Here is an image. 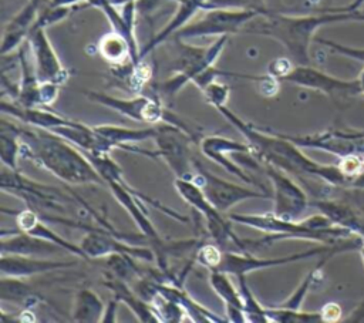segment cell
Instances as JSON below:
<instances>
[{
    "instance_id": "1",
    "label": "cell",
    "mask_w": 364,
    "mask_h": 323,
    "mask_svg": "<svg viewBox=\"0 0 364 323\" xmlns=\"http://www.w3.org/2000/svg\"><path fill=\"white\" fill-rule=\"evenodd\" d=\"M247 141L252 155L262 164L273 165L287 174L297 176L310 175L321 178L330 184H346L350 181L338 166L321 165L309 157H306L293 141L283 134H267L250 122L239 118L228 105L216 108Z\"/></svg>"
},
{
    "instance_id": "2",
    "label": "cell",
    "mask_w": 364,
    "mask_h": 323,
    "mask_svg": "<svg viewBox=\"0 0 364 323\" xmlns=\"http://www.w3.org/2000/svg\"><path fill=\"white\" fill-rule=\"evenodd\" d=\"M16 131L21 141V157L33 159L60 181L70 185H105L90 158L70 141L41 128L16 125Z\"/></svg>"
},
{
    "instance_id": "3",
    "label": "cell",
    "mask_w": 364,
    "mask_h": 323,
    "mask_svg": "<svg viewBox=\"0 0 364 323\" xmlns=\"http://www.w3.org/2000/svg\"><path fill=\"white\" fill-rule=\"evenodd\" d=\"M355 11H346L341 9H330L320 14L309 16H287L273 11H266L250 20L242 33L259 34L279 41L291 58L301 65H309V48L314 33L326 24L355 20Z\"/></svg>"
},
{
    "instance_id": "4",
    "label": "cell",
    "mask_w": 364,
    "mask_h": 323,
    "mask_svg": "<svg viewBox=\"0 0 364 323\" xmlns=\"http://www.w3.org/2000/svg\"><path fill=\"white\" fill-rule=\"evenodd\" d=\"M85 155L90 158V161L98 171V174L105 181V185L109 188L112 196L121 203V206L128 212V215L136 223V226L139 228L142 235L149 240V248L154 250L155 260L158 262L159 268L166 270V255L171 253L172 243H166L161 238V235L158 233L154 223L151 222V219L145 211V206L142 205L141 201L152 203L161 212H164L168 216H172L181 222H186L188 218L161 205L159 202L154 201L152 198L145 196L142 192H138L136 189L129 186L122 175L121 168L109 157V154H85Z\"/></svg>"
},
{
    "instance_id": "5",
    "label": "cell",
    "mask_w": 364,
    "mask_h": 323,
    "mask_svg": "<svg viewBox=\"0 0 364 323\" xmlns=\"http://www.w3.org/2000/svg\"><path fill=\"white\" fill-rule=\"evenodd\" d=\"M232 222L242 223L259 231L269 233L266 238L252 242L245 240L246 249L250 245H272L279 239H316V240H331L338 236L348 235V231L334 223L324 215H316L304 221H287L270 213H230Z\"/></svg>"
},
{
    "instance_id": "6",
    "label": "cell",
    "mask_w": 364,
    "mask_h": 323,
    "mask_svg": "<svg viewBox=\"0 0 364 323\" xmlns=\"http://www.w3.org/2000/svg\"><path fill=\"white\" fill-rule=\"evenodd\" d=\"M179 43V54L173 64V75L165 80L159 87L161 91L166 95H175L182 90L188 83H193L196 77L205 73L208 68L220 57L226 43L228 36L216 37V40L208 47H196L183 44V40L173 38Z\"/></svg>"
},
{
    "instance_id": "7",
    "label": "cell",
    "mask_w": 364,
    "mask_h": 323,
    "mask_svg": "<svg viewBox=\"0 0 364 323\" xmlns=\"http://www.w3.org/2000/svg\"><path fill=\"white\" fill-rule=\"evenodd\" d=\"M175 189L179 194V196L192 206L196 212H199L206 223V231L210 235V238L216 242V245L226 246V245H235L240 252H246L243 239L236 236V233L232 231L230 226V218L225 216L223 212H220L203 194L202 188L193 182L192 179H175Z\"/></svg>"
},
{
    "instance_id": "8",
    "label": "cell",
    "mask_w": 364,
    "mask_h": 323,
    "mask_svg": "<svg viewBox=\"0 0 364 323\" xmlns=\"http://www.w3.org/2000/svg\"><path fill=\"white\" fill-rule=\"evenodd\" d=\"M203 16L189 21L179 28L172 38L191 40L200 37H222L240 33L245 26L260 13L252 10H233V9H210L203 10Z\"/></svg>"
},
{
    "instance_id": "9",
    "label": "cell",
    "mask_w": 364,
    "mask_h": 323,
    "mask_svg": "<svg viewBox=\"0 0 364 323\" xmlns=\"http://www.w3.org/2000/svg\"><path fill=\"white\" fill-rule=\"evenodd\" d=\"M192 181L202 188L206 198L223 213H226L232 206L242 201L272 196L269 192L259 188H247L222 179L208 171L198 159H195V176Z\"/></svg>"
},
{
    "instance_id": "10",
    "label": "cell",
    "mask_w": 364,
    "mask_h": 323,
    "mask_svg": "<svg viewBox=\"0 0 364 323\" xmlns=\"http://www.w3.org/2000/svg\"><path fill=\"white\" fill-rule=\"evenodd\" d=\"M192 137L183 129L162 122L158 135L154 138L156 144V157L162 158L176 178L193 179L195 159L191 157L189 142Z\"/></svg>"
},
{
    "instance_id": "11",
    "label": "cell",
    "mask_w": 364,
    "mask_h": 323,
    "mask_svg": "<svg viewBox=\"0 0 364 323\" xmlns=\"http://www.w3.org/2000/svg\"><path fill=\"white\" fill-rule=\"evenodd\" d=\"M91 101L101 104L115 112L131 118L138 122L156 125L165 122L168 110L158 101L146 95H135L131 98H119L100 91H85L84 92Z\"/></svg>"
},
{
    "instance_id": "12",
    "label": "cell",
    "mask_w": 364,
    "mask_h": 323,
    "mask_svg": "<svg viewBox=\"0 0 364 323\" xmlns=\"http://www.w3.org/2000/svg\"><path fill=\"white\" fill-rule=\"evenodd\" d=\"M260 168L273 185V213L287 221H297L307 208L304 191L287 176V172L262 162Z\"/></svg>"
},
{
    "instance_id": "13",
    "label": "cell",
    "mask_w": 364,
    "mask_h": 323,
    "mask_svg": "<svg viewBox=\"0 0 364 323\" xmlns=\"http://www.w3.org/2000/svg\"><path fill=\"white\" fill-rule=\"evenodd\" d=\"M0 186L1 191L20 196L21 199L24 198L28 202V205L34 206H47L63 211L61 202L67 199V196L61 191L36 182L21 175L18 169H11L4 165L1 169Z\"/></svg>"
},
{
    "instance_id": "14",
    "label": "cell",
    "mask_w": 364,
    "mask_h": 323,
    "mask_svg": "<svg viewBox=\"0 0 364 323\" xmlns=\"http://www.w3.org/2000/svg\"><path fill=\"white\" fill-rule=\"evenodd\" d=\"M80 246L88 259L107 258L112 253H124V255L132 256L134 259H141L148 262L155 260V253L151 248L128 245L115 235V231H111L108 228L107 229L90 228L84 235Z\"/></svg>"
},
{
    "instance_id": "15",
    "label": "cell",
    "mask_w": 364,
    "mask_h": 323,
    "mask_svg": "<svg viewBox=\"0 0 364 323\" xmlns=\"http://www.w3.org/2000/svg\"><path fill=\"white\" fill-rule=\"evenodd\" d=\"M33 64L37 78L41 83L63 84L68 78V73L61 64L44 27H33L27 37Z\"/></svg>"
},
{
    "instance_id": "16",
    "label": "cell",
    "mask_w": 364,
    "mask_h": 323,
    "mask_svg": "<svg viewBox=\"0 0 364 323\" xmlns=\"http://www.w3.org/2000/svg\"><path fill=\"white\" fill-rule=\"evenodd\" d=\"M280 80L304 87V88L317 90L327 95H355L361 92L358 78L347 81V80L328 75L310 65H301V64H297L296 67H293Z\"/></svg>"
},
{
    "instance_id": "17",
    "label": "cell",
    "mask_w": 364,
    "mask_h": 323,
    "mask_svg": "<svg viewBox=\"0 0 364 323\" xmlns=\"http://www.w3.org/2000/svg\"><path fill=\"white\" fill-rule=\"evenodd\" d=\"M200 149L203 152V155H206L210 161L216 162L218 165H220L222 168H225L228 172H230L232 175H235L236 178H239L240 181H243L245 184L249 185H256L259 189L269 192V189L264 185H260L257 182H255V179L236 162L230 161L228 158L229 154H250V145L246 142H239L230 138H225V137H219V135H212V137H205L200 141ZM270 194V192H269Z\"/></svg>"
},
{
    "instance_id": "18",
    "label": "cell",
    "mask_w": 364,
    "mask_h": 323,
    "mask_svg": "<svg viewBox=\"0 0 364 323\" xmlns=\"http://www.w3.org/2000/svg\"><path fill=\"white\" fill-rule=\"evenodd\" d=\"M321 252H324V249H310L307 252L282 256V258H259L250 252L226 250V252H223L222 260H220L218 269H215V270H220L228 275H235L237 277V276L247 275L249 272H253L257 269H267L272 266H279V265H284L289 262L307 259V258L318 255Z\"/></svg>"
},
{
    "instance_id": "19",
    "label": "cell",
    "mask_w": 364,
    "mask_h": 323,
    "mask_svg": "<svg viewBox=\"0 0 364 323\" xmlns=\"http://www.w3.org/2000/svg\"><path fill=\"white\" fill-rule=\"evenodd\" d=\"M74 260H53L37 256H24V255H6L1 253L0 258V272L1 276L9 277H28L38 273L60 270L74 266Z\"/></svg>"
},
{
    "instance_id": "20",
    "label": "cell",
    "mask_w": 364,
    "mask_h": 323,
    "mask_svg": "<svg viewBox=\"0 0 364 323\" xmlns=\"http://www.w3.org/2000/svg\"><path fill=\"white\" fill-rule=\"evenodd\" d=\"M44 1L46 0H28L7 23L1 40V55H7L9 53L14 51L27 40Z\"/></svg>"
},
{
    "instance_id": "21",
    "label": "cell",
    "mask_w": 364,
    "mask_h": 323,
    "mask_svg": "<svg viewBox=\"0 0 364 323\" xmlns=\"http://www.w3.org/2000/svg\"><path fill=\"white\" fill-rule=\"evenodd\" d=\"M175 1H176L175 14L171 17V20L166 23V26L161 31H158L145 46L141 47V60H144L159 44L172 38V36L179 28L186 26L199 10H205L208 0H175Z\"/></svg>"
},
{
    "instance_id": "22",
    "label": "cell",
    "mask_w": 364,
    "mask_h": 323,
    "mask_svg": "<svg viewBox=\"0 0 364 323\" xmlns=\"http://www.w3.org/2000/svg\"><path fill=\"white\" fill-rule=\"evenodd\" d=\"M16 222H17V226L21 232H26L28 235H33V236H37V238H41V239H46V240H50V242L61 246L64 250L73 253L77 258L88 259L80 245H75V243L64 239L55 231H53L50 226H47L40 219L38 213L34 209L27 208L24 211H18L16 213Z\"/></svg>"
},
{
    "instance_id": "23",
    "label": "cell",
    "mask_w": 364,
    "mask_h": 323,
    "mask_svg": "<svg viewBox=\"0 0 364 323\" xmlns=\"http://www.w3.org/2000/svg\"><path fill=\"white\" fill-rule=\"evenodd\" d=\"M209 283L213 292L222 299L226 307V320L235 323L247 322L245 314V305L239 287H236L229 275L220 270H209Z\"/></svg>"
},
{
    "instance_id": "24",
    "label": "cell",
    "mask_w": 364,
    "mask_h": 323,
    "mask_svg": "<svg viewBox=\"0 0 364 323\" xmlns=\"http://www.w3.org/2000/svg\"><path fill=\"white\" fill-rule=\"evenodd\" d=\"M104 285L114 293L115 299H118L121 303H125L129 307V310L135 314V317L139 322H161L159 316L149 305V302H146L136 290H132L125 280L114 275H107Z\"/></svg>"
},
{
    "instance_id": "25",
    "label": "cell",
    "mask_w": 364,
    "mask_h": 323,
    "mask_svg": "<svg viewBox=\"0 0 364 323\" xmlns=\"http://www.w3.org/2000/svg\"><path fill=\"white\" fill-rule=\"evenodd\" d=\"M58 249L63 248L50 240L28 235L21 231L17 233H10V236L1 235V253L6 255L46 258L48 255H54L55 252H58Z\"/></svg>"
},
{
    "instance_id": "26",
    "label": "cell",
    "mask_w": 364,
    "mask_h": 323,
    "mask_svg": "<svg viewBox=\"0 0 364 323\" xmlns=\"http://www.w3.org/2000/svg\"><path fill=\"white\" fill-rule=\"evenodd\" d=\"M161 124L149 125L145 128H127V127H119V125H97L94 128L98 134H101L104 138H107L115 148L136 152V149L129 147V144L154 139L161 129Z\"/></svg>"
},
{
    "instance_id": "27",
    "label": "cell",
    "mask_w": 364,
    "mask_h": 323,
    "mask_svg": "<svg viewBox=\"0 0 364 323\" xmlns=\"http://www.w3.org/2000/svg\"><path fill=\"white\" fill-rule=\"evenodd\" d=\"M104 309L105 305L94 290L81 289L74 297L71 319L80 323H97L102 320Z\"/></svg>"
},
{
    "instance_id": "28",
    "label": "cell",
    "mask_w": 364,
    "mask_h": 323,
    "mask_svg": "<svg viewBox=\"0 0 364 323\" xmlns=\"http://www.w3.org/2000/svg\"><path fill=\"white\" fill-rule=\"evenodd\" d=\"M314 206H317L321 213L327 216L334 225H338L340 228H344L347 231L354 229L364 238V221L358 215H355L353 209L347 205L331 201H317L314 202Z\"/></svg>"
},
{
    "instance_id": "29",
    "label": "cell",
    "mask_w": 364,
    "mask_h": 323,
    "mask_svg": "<svg viewBox=\"0 0 364 323\" xmlns=\"http://www.w3.org/2000/svg\"><path fill=\"white\" fill-rule=\"evenodd\" d=\"M98 51L105 61L114 65H121L127 60L131 61V48L128 41L115 31H111L101 37V40L98 41Z\"/></svg>"
},
{
    "instance_id": "30",
    "label": "cell",
    "mask_w": 364,
    "mask_h": 323,
    "mask_svg": "<svg viewBox=\"0 0 364 323\" xmlns=\"http://www.w3.org/2000/svg\"><path fill=\"white\" fill-rule=\"evenodd\" d=\"M21 157V141L17 135L16 125L1 121L0 134V158L4 166L18 169V158Z\"/></svg>"
},
{
    "instance_id": "31",
    "label": "cell",
    "mask_w": 364,
    "mask_h": 323,
    "mask_svg": "<svg viewBox=\"0 0 364 323\" xmlns=\"http://www.w3.org/2000/svg\"><path fill=\"white\" fill-rule=\"evenodd\" d=\"M0 297L3 302H11L21 306H30L37 302V293L31 290L20 277L1 276Z\"/></svg>"
},
{
    "instance_id": "32",
    "label": "cell",
    "mask_w": 364,
    "mask_h": 323,
    "mask_svg": "<svg viewBox=\"0 0 364 323\" xmlns=\"http://www.w3.org/2000/svg\"><path fill=\"white\" fill-rule=\"evenodd\" d=\"M266 314L269 322H279V323L323 322L321 313H307V312H300L299 309H289L282 306L266 307Z\"/></svg>"
},
{
    "instance_id": "33",
    "label": "cell",
    "mask_w": 364,
    "mask_h": 323,
    "mask_svg": "<svg viewBox=\"0 0 364 323\" xmlns=\"http://www.w3.org/2000/svg\"><path fill=\"white\" fill-rule=\"evenodd\" d=\"M239 280V290L243 299V305H245V314L247 322H256V323H267V314H266V307H263L257 299L253 296L252 290L249 289V286L246 285V275L237 276Z\"/></svg>"
},
{
    "instance_id": "34",
    "label": "cell",
    "mask_w": 364,
    "mask_h": 323,
    "mask_svg": "<svg viewBox=\"0 0 364 323\" xmlns=\"http://www.w3.org/2000/svg\"><path fill=\"white\" fill-rule=\"evenodd\" d=\"M210 9H233V10H252L266 13L267 7L264 0H208L205 10Z\"/></svg>"
},
{
    "instance_id": "35",
    "label": "cell",
    "mask_w": 364,
    "mask_h": 323,
    "mask_svg": "<svg viewBox=\"0 0 364 323\" xmlns=\"http://www.w3.org/2000/svg\"><path fill=\"white\" fill-rule=\"evenodd\" d=\"M222 255H223V252L220 250L219 245L205 243V245H200L198 248L195 259H196L198 263H200L206 269L215 270V269H218V266L222 260Z\"/></svg>"
},
{
    "instance_id": "36",
    "label": "cell",
    "mask_w": 364,
    "mask_h": 323,
    "mask_svg": "<svg viewBox=\"0 0 364 323\" xmlns=\"http://www.w3.org/2000/svg\"><path fill=\"white\" fill-rule=\"evenodd\" d=\"M202 92L205 95V100L215 108L226 105L229 98V87L218 80H213L209 84H206L202 88Z\"/></svg>"
},
{
    "instance_id": "37",
    "label": "cell",
    "mask_w": 364,
    "mask_h": 323,
    "mask_svg": "<svg viewBox=\"0 0 364 323\" xmlns=\"http://www.w3.org/2000/svg\"><path fill=\"white\" fill-rule=\"evenodd\" d=\"M121 302L118 299H111L107 305H105V309H104V313H102V320L104 323H114L117 322V310H118V305Z\"/></svg>"
},
{
    "instance_id": "38",
    "label": "cell",
    "mask_w": 364,
    "mask_h": 323,
    "mask_svg": "<svg viewBox=\"0 0 364 323\" xmlns=\"http://www.w3.org/2000/svg\"><path fill=\"white\" fill-rule=\"evenodd\" d=\"M321 316H323V320L326 322L337 320L340 316V309L337 305H326L324 309L321 310Z\"/></svg>"
},
{
    "instance_id": "39",
    "label": "cell",
    "mask_w": 364,
    "mask_h": 323,
    "mask_svg": "<svg viewBox=\"0 0 364 323\" xmlns=\"http://www.w3.org/2000/svg\"><path fill=\"white\" fill-rule=\"evenodd\" d=\"M364 3V0H354L350 6H347V7H343L341 10H346V11H355V10H358L360 9V6Z\"/></svg>"
},
{
    "instance_id": "40",
    "label": "cell",
    "mask_w": 364,
    "mask_h": 323,
    "mask_svg": "<svg viewBox=\"0 0 364 323\" xmlns=\"http://www.w3.org/2000/svg\"><path fill=\"white\" fill-rule=\"evenodd\" d=\"M131 1H136V0H109V3H112L114 6H124V4H127V3H131ZM175 1V0H173Z\"/></svg>"
},
{
    "instance_id": "41",
    "label": "cell",
    "mask_w": 364,
    "mask_h": 323,
    "mask_svg": "<svg viewBox=\"0 0 364 323\" xmlns=\"http://www.w3.org/2000/svg\"><path fill=\"white\" fill-rule=\"evenodd\" d=\"M87 1H90V0H84V3H87ZM84 3H82V4H84ZM80 6H81V4H80Z\"/></svg>"
}]
</instances>
